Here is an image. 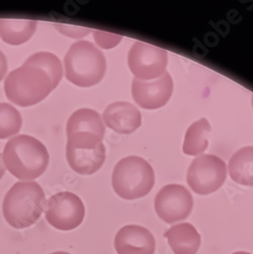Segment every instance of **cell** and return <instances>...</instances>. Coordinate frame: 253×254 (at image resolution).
<instances>
[{
    "mask_svg": "<svg viewBox=\"0 0 253 254\" xmlns=\"http://www.w3.org/2000/svg\"><path fill=\"white\" fill-rule=\"evenodd\" d=\"M62 75V65L57 56L38 52L7 75L4 92L10 102L29 107L47 98L58 86Z\"/></svg>",
    "mask_w": 253,
    "mask_h": 254,
    "instance_id": "1",
    "label": "cell"
},
{
    "mask_svg": "<svg viewBox=\"0 0 253 254\" xmlns=\"http://www.w3.org/2000/svg\"><path fill=\"white\" fill-rule=\"evenodd\" d=\"M46 146L30 135H17L4 146L3 162L19 180H34L43 174L49 164Z\"/></svg>",
    "mask_w": 253,
    "mask_h": 254,
    "instance_id": "2",
    "label": "cell"
},
{
    "mask_svg": "<svg viewBox=\"0 0 253 254\" xmlns=\"http://www.w3.org/2000/svg\"><path fill=\"white\" fill-rule=\"evenodd\" d=\"M45 203V193L38 183L17 182L3 199L2 213L9 226L26 229L38 222L44 211Z\"/></svg>",
    "mask_w": 253,
    "mask_h": 254,
    "instance_id": "3",
    "label": "cell"
},
{
    "mask_svg": "<svg viewBox=\"0 0 253 254\" xmlns=\"http://www.w3.org/2000/svg\"><path fill=\"white\" fill-rule=\"evenodd\" d=\"M65 76L77 87L89 88L99 83L107 69L104 54L89 41L72 44L64 57Z\"/></svg>",
    "mask_w": 253,
    "mask_h": 254,
    "instance_id": "4",
    "label": "cell"
},
{
    "mask_svg": "<svg viewBox=\"0 0 253 254\" xmlns=\"http://www.w3.org/2000/svg\"><path fill=\"white\" fill-rule=\"evenodd\" d=\"M152 166L137 156L120 160L112 174L114 191L123 199L133 200L149 194L155 184Z\"/></svg>",
    "mask_w": 253,
    "mask_h": 254,
    "instance_id": "5",
    "label": "cell"
},
{
    "mask_svg": "<svg viewBox=\"0 0 253 254\" xmlns=\"http://www.w3.org/2000/svg\"><path fill=\"white\" fill-rule=\"evenodd\" d=\"M66 159L72 170L81 175H92L106 160L103 139L92 133L78 132L67 136Z\"/></svg>",
    "mask_w": 253,
    "mask_h": 254,
    "instance_id": "6",
    "label": "cell"
},
{
    "mask_svg": "<svg viewBox=\"0 0 253 254\" xmlns=\"http://www.w3.org/2000/svg\"><path fill=\"white\" fill-rule=\"evenodd\" d=\"M227 177L226 163L214 155L195 158L187 172V183L197 194H210L224 184Z\"/></svg>",
    "mask_w": 253,
    "mask_h": 254,
    "instance_id": "7",
    "label": "cell"
},
{
    "mask_svg": "<svg viewBox=\"0 0 253 254\" xmlns=\"http://www.w3.org/2000/svg\"><path fill=\"white\" fill-rule=\"evenodd\" d=\"M128 67L136 79L150 81L161 77L168 64V53L166 50L135 42L128 52Z\"/></svg>",
    "mask_w": 253,
    "mask_h": 254,
    "instance_id": "8",
    "label": "cell"
},
{
    "mask_svg": "<svg viewBox=\"0 0 253 254\" xmlns=\"http://www.w3.org/2000/svg\"><path fill=\"white\" fill-rule=\"evenodd\" d=\"M86 209L81 199L71 192H59L52 195L46 206L48 223L60 231H71L83 222Z\"/></svg>",
    "mask_w": 253,
    "mask_h": 254,
    "instance_id": "9",
    "label": "cell"
},
{
    "mask_svg": "<svg viewBox=\"0 0 253 254\" xmlns=\"http://www.w3.org/2000/svg\"><path fill=\"white\" fill-rule=\"evenodd\" d=\"M192 208V195L183 185H166L155 198L156 213L167 224H174L187 219Z\"/></svg>",
    "mask_w": 253,
    "mask_h": 254,
    "instance_id": "10",
    "label": "cell"
},
{
    "mask_svg": "<svg viewBox=\"0 0 253 254\" xmlns=\"http://www.w3.org/2000/svg\"><path fill=\"white\" fill-rule=\"evenodd\" d=\"M131 92L134 102L140 108L146 110L159 109L165 106L172 96L173 79L167 71L161 77L152 81L133 78Z\"/></svg>",
    "mask_w": 253,
    "mask_h": 254,
    "instance_id": "11",
    "label": "cell"
},
{
    "mask_svg": "<svg viewBox=\"0 0 253 254\" xmlns=\"http://www.w3.org/2000/svg\"><path fill=\"white\" fill-rule=\"evenodd\" d=\"M114 247L118 254H154L156 240L151 231L146 228L128 225L117 232Z\"/></svg>",
    "mask_w": 253,
    "mask_h": 254,
    "instance_id": "12",
    "label": "cell"
},
{
    "mask_svg": "<svg viewBox=\"0 0 253 254\" xmlns=\"http://www.w3.org/2000/svg\"><path fill=\"white\" fill-rule=\"evenodd\" d=\"M103 119L109 128L121 134H130L141 125V113L127 102L110 104L103 113Z\"/></svg>",
    "mask_w": 253,
    "mask_h": 254,
    "instance_id": "13",
    "label": "cell"
},
{
    "mask_svg": "<svg viewBox=\"0 0 253 254\" xmlns=\"http://www.w3.org/2000/svg\"><path fill=\"white\" fill-rule=\"evenodd\" d=\"M164 236L174 254H196L201 244L199 233L189 223L172 226Z\"/></svg>",
    "mask_w": 253,
    "mask_h": 254,
    "instance_id": "14",
    "label": "cell"
},
{
    "mask_svg": "<svg viewBox=\"0 0 253 254\" xmlns=\"http://www.w3.org/2000/svg\"><path fill=\"white\" fill-rule=\"evenodd\" d=\"M84 132L92 133L103 139L105 126L101 115L95 110L83 108L76 110L68 119L66 124V134Z\"/></svg>",
    "mask_w": 253,
    "mask_h": 254,
    "instance_id": "15",
    "label": "cell"
},
{
    "mask_svg": "<svg viewBox=\"0 0 253 254\" xmlns=\"http://www.w3.org/2000/svg\"><path fill=\"white\" fill-rule=\"evenodd\" d=\"M229 174L240 185L253 186V146H244L231 157Z\"/></svg>",
    "mask_w": 253,
    "mask_h": 254,
    "instance_id": "16",
    "label": "cell"
},
{
    "mask_svg": "<svg viewBox=\"0 0 253 254\" xmlns=\"http://www.w3.org/2000/svg\"><path fill=\"white\" fill-rule=\"evenodd\" d=\"M37 22L24 19H0V37L5 43L22 45L35 34Z\"/></svg>",
    "mask_w": 253,
    "mask_h": 254,
    "instance_id": "17",
    "label": "cell"
},
{
    "mask_svg": "<svg viewBox=\"0 0 253 254\" xmlns=\"http://www.w3.org/2000/svg\"><path fill=\"white\" fill-rule=\"evenodd\" d=\"M212 126L205 118L193 122L185 133L183 152L188 156H198L202 154L208 145V136Z\"/></svg>",
    "mask_w": 253,
    "mask_h": 254,
    "instance_id": "18",
    "label": "cell"
},
{
    "mask_svg": "<svg viewBox=\"0 0 253 254\" xmlns=\"http://www.w3.org/2000/svg\"><path fill=\"white\" fill-rule=\"evenodd\" d=\"M22 124V116L14 107L6 103H0V139L17 134Z\"/></svg>",
    "mask_w": 253,
    "mask_h": 254,
    "instance_id": "19",
    "label": "cell"
},
{
    "mask_svg": "<svg viewBox=\"0 0 253 254\" xmlns=\"http://www.w3.org/2000/svg\"><path fill=\"white\" fill-rule=\"evenodd\" d=\"M94 39L96 41V43L100 47L104 49H109L117 46L119 44V42L122 40V37L119 35L104 33L101 31H95Z\"/></svg>",
    "mask_w": 253,
    "mask_h": 254,
    "instance_id": "20",
    "label": "cell"
},
{
    "mask_svg": "<svg viewBox=\"0 0 253 254\" xmlns=\"http://www.w3.org/2000/svg\"><path fill=\"white\" fill-rule=\"evenodd\" d=\"M58 31H60L62 34H64L70 38H82L86 35H88L91 30L84 29V28H77V27H71V26H64V25H55Z\"/></svg>",
    "mask_w": 253,
    "mask_h": 254,
    "instance_id": "21",
    "label": "cell"
},
{
    "mask_svg": "<svg viewBox=\"0 0 253 254\" xmlns=\"http://www.w3.org/2000/svg\"><path fill=\"white\" fill-rule=\"evenodd\" d=\"M7 71V59L5 55L0 51V80H2Z\"/></svg>",
    "mask_w": 253,
    "mask_h": 254,
    "instance_id": "22",
    "label": "cell"
},
{
    "mask_svg": "<svg viewBox=\"0 0 253 254\" xmlns=\"http://www.w3.org/2000/svg\"><path fill=\"white\" fill-rule=\"evenodd\" d=\"M4 173H5V165H4L2 156L0 155V179H1V178L3 177Z\"/></svg>",
    "mask_w": 253,
    "mask_h": 254,
    "instance_id": "23",
    "label": "cell"
},
{
    "mask_svg": "<svg viewBox=\"0 0 253 254\" xmlns=\"http://www.w3.org/2000/svg\"><path fill=\"white\" fill-rule=\"evenodd\" d=\"M50 254H70V253L65 252V251H56V252H52Z\"/></svg>",
    "mask_w": 253,
    "mask_h": 254,
    "instance_id": "24",
    "label": "cell"
},
{
    "mask_svg": "<svg viewBox=\"0 0 253 254\" xmlns=\"http://www.w3.org/2000/svg\"><path fill=\"white\" fill-rule=\"evenodd\" d=\"M232 254H252V253H249V252H245V251H237V252H234Z\"/></svg>",
    "mask_w": 253,
    "mask_h": 254,
    "instance_id": "25",
    "label": "cell"
},
{
    "mask_svg": "<svg viewBox=\"0 0 253 254\" xmlns=\"http://www.w3.org/2000/svg\"><path fill=\"white\" fill-rule=\"evenodd\" d=\"M252 106H253V95H252Z\"/></svg>",
    "mask_w": 253,
    "mask_h": 254,
    "instance_id": "26",
    "label": "cell"
}]
</instances>
